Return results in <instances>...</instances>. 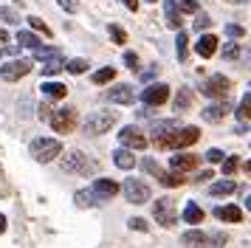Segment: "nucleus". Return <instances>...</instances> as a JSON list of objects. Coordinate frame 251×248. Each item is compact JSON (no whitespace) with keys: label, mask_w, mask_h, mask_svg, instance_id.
I'll return each mask as SVG.
<instances>
[{"label":"nucleus","mask_w":251,"mask_h":248,"mask_svg":"<svg viewBox=\"0 0 251 248\" xmlns=\"http://www.w3.org/2000/svg\"><path fill=\"white\" fill-rule=\"evenodd\" d=\"M198 138H201V130L198 127H178V130H172L164 138L161 149H183V147H192Z\"/></svg>","instance_id":"obj_1"},{"label":"nucleus","mask_w":251,"mask_h":248,"mask_svg":"<svg viewBox=\"0 0 251 248\" xmlns=\"http://www.w3.org/2000/svg\"><path fill=\"white\" fill-rule=\"evenodd\" d=\"M59 155H62V144L57 138H34L31 141V158L40 161V164H48V161H54Z\"/></svg>","instance_id":"obj_2"},{"label":"nucleus","mask_w":251,"mask_h":248,"mask_svg":"<svg viewBox=\"0 0 251 248\" xmlns=\"http://www.w3.org/2000/svg\"><path fill=\"white\" fill-rule=\"evenodd\" d=\"M113 127H116V113L110 110H96L85 119V133L88 135H104Z\"/></svg>","instance_id":"obj_3"},{"label":"nucleus","mask_w":251,"mask_h":248,"mask_svg":"<svg viewBox=\"0 0 251 248\" xmlns=\"http://www.w3.org/2000/svg\"><path fill=\"white\" fill-rule=\"evenodd\" d=\"M51 127H54V133H59V135H68V133H74L76 130V110L74 107H59V110H54L51 113Z\"/></svg>","instance_id":"obj_4"},{"label":"nucleus","mask_w":251,"mask_h":248,"mask_svg":"<svg viewBox=\"0 0 251 248\" xmlns=\"http://www.w3.org/2000/svg\"><path fill=\"white\" fill-rule=\"evenodd\" d=\"M122 192H125L127 203H133V206H141L144 200H150V186L141 178H127L122 183Z\"/></svg>","instance_id":"obj_5"},{"label":"nucleus","mask_w":251,"mask_h":248,"mask_svg":"<svg viewBox=\"0 0 251 248\" xmlns=\"http://www.w3.org/2000/svg\"><path fill=\"white\" fill-rule=\"evenodd\" d=\"M31 74V59H9L6 65L0 68V76L3 82H17V79H23Z\"/></svg>","instance_id":"obj_6"},{"label":"nucleus","mask_w":251,"mask_h":248,"mask_svg":"<svg viewBox=\"0 0 251 248\" xmlns=\"http://www.w3.org/2000/svg\"><path fill=\"white\" fill-rule=\"evenodd\" d=\"M228 90H231V79L223 76V74H215L212 79H206L203 96H209V99H226Z\"/></svg>","instance_id":"obj_7"},{"label":"nucleus","mask_w":251,"mask_h":248,"mask_svg":"<svg viewBox=\"0 0 251 248\" xmlns=\"http://www.w3.org/2000/svg\"><path fill=\"white\" fill-rule=\"evenodd\" d=\"M119 141H122V147H127V149H144V147H147V135L141 133L136 124H125L122 133H119Z\"/></svg>","instance_id":"obj_8"},{"label":"nucleus","mask_w":251,"mask_h":248,"mask_svg":"<svg viewBox=\"0 0 251 248\" xmlns=\"http://www.w3.org/2000/svg\"><path fill=\"white\" fill-rule=\"evenodd\" d=\"M152 214H155V220H158L164 228H172L175 220H178L175 206H172V200H167V198H158V200L152 203Z\"/></svg>","instance_id":"obj_9"},{"label":"nucleus","mask_w":251,"mask_h":248,"mask_svg":"<svg viewBox=\"0 0 251 248\" xmlns=\"http://www.w3.org/2000/svg\"><path fill=\"white\" fill-rule=\"evenodd\" d=\"M141 99H144L147 107H158V104H164V101L170 99V88H167V85H161V82H152V85L144 88Z\"/></svg>","instance_id":"obj_10"},{"label":"nucleus","mask_w":251,"mask_h":248,"mask_svg":"<svg viewBox=\"0 0 251 248\" xmlns=\"http://www.w3.org/2000/svg\"><path fill=\"white\" fill-rule=\"evenodd\" d=\"M62 169H65V172H88V169H91V164H88L85 152H79V149H71V152H65V158H62Z\"/></svg>","instance_id":"obj_11"},{"label":"nucleus","mask_w":251,"mask_h":248,"mask_svg":"<svg viewBox=\"0 0 251 248\" xmlns=\"http://www.w3.org/2000/svg\"><path fill=\"white\" fill-rule=\"evenodd\" d=\"M91 189L96 192V198L104 203V200H110V198H116V195L122 192V186H119L116 180H110V178H99V180H93Z\"/></svg>","instance_id":"obj_12"},{"label":"nucleus","mask_w":251,"mask_h":248,"mask_svg":"<svg viewBox=\"0 0 251 248\" xmlns=\"http://www.w3.org/2000/svg\"><path fill=\"white\" fill-rule=\"evenodd\" d=\"M170 167H172V172L186 175V172H192L198 167V155H192V152H178L175 158H170Z\"/></svg>","instance_id":"obj_13"},{"label":"nucleus","mask_w":251,"mask_h":248,"mask_svg":"<svg viewBox=\"0 0 251 248\" xmlns=\"http://www.w3.org/2000/svg\"><path fill=\"white\" fill-rule=\"evenodd\" d=\"M104 99L107 101H116V104H130V101L136 99V90L130 88V85H116L104 93Z\"/></svg>","instance_id":"obj_14"},{"label":"nucleus","mask_w":251,"mask_h":248,"mask_svg":"<svg viewBox=\"0 0 251 248\" xmlns=\"http://www.w3.org/2000/svg\"><path fill=\"white\" fill-rule=\"evenodd\" d=\"M172 130H178V124H175V122H167V119H161V122L152 124L150 135H152V141H155V147H158V149H161V144H164V138H167Z\"/></svg>","instance_id":"obj_15"},{"label":"nucleus","mask_w":251,"mask_h":248,"mask_svg":"<svg viewBox=\"0 0 251 248\" xmlns=\"http://www.w3.org/2000/svg\"><path fill=\"white\" fill-rule=\"evenodd\" d=\"M181 243L183 246H189V248H206V246H212V234L192 228V231H186V234L181 237Z\"/></svg>","instance_id":"obj_16"},{"label":"nucleus","mask_w":251,"mask_h":248,"mask_svg":"<svg viewBox=\"0 0 251 248\" xmlns=\"http://www.w3.org/2000/svg\"><path fill=\"white\" fill-rule=\"evenodd\" d=\"M217 37L215 34H203V37H201V40H198V43H195V51H198V56H203V59H209V56L215 54L217 51Z\"/></svg>","instance_id":"obj_17"},{"label":"nucleus","mask_w":251,"mask_h":248,"mask_svg":"<svg viewBox=\"0 0 251 248\" xmlns=\"http://www.w3.org/2000/svg\"><path fill=\"white\" fill-rule=\"evenodd\" d=\"M226 113H231V101H220V104H209L203 110V119L206 122H223Z\"/></svg>","instance_id":"obj_18"},{"label":"nucleus","mask_w":251,"mask_h":248,"mask_svg":"<svg viewBox=\"0 0 251 248\" xmlns=\"http://www.w3.org/2000/svg\"><path fill=\"white\" fill-rule=\"evenodd\" d=\"M40 71H43V76H57L59 71H65V56L57 51L54 56H48L46 62H43V68H40Z\"/></svg>","instance_id":"obj_19"},{"label":"nucleus","mask_w":251,"mask_h":248,"mask_svg":"<svg viewBox=\"0 0 251 248\" xmlns=\"http://www.w3.org/2000/svg\"><path fill=\"white\" fill-rule=\"evenodd\" d=\"M215 217L223 220V223H240V220H243V209H240V206H217Z\"/></svg>","instance_id":"obj_20"},{"label":"nucleus","mask_w":251,"mask_h":248,"mask_svg":"<svg viewBox=\"0 0 251 248\" xmlns=\"http://www.w3.org/2000/svg\"><path fill=\"white\" fill-rule=\"evenodd\" d=\"M203 217H206L203 209H201L195 200H189L186 206H183V220H186L189 225H201V223H203Z\"/></svg>","instance_id":"obj_21"},{"label":"nucleus","mask_w":251,"mask_h":248,"mask_svg":"<svg viewBox=\"0 0 251 248\" xmlns=\"http://www.w3.org/2000/svg\"><path fill=\"white\" fill-rule=\"evenodd\" d=\"M113 164L119 169H133V167H136V155H133L127 147H119V149L113 152Z\"/></svg>","instance_id":"obj_22"},{"label":"nucleus","mask_w":251,"mask_h":248,"mask_svg":"<svg viewBox=\"0 0 251 248\" xmlns=\"http://www.w3.org/2000/svg\"><path fill=\"white\" fill-rule=\"evenodd\" d=\"M40 90H43L46 99H65V96H68V88H65L62 82H46Z\"/></svg>","instance_id":"obj_23"},{"label":"nucleus","mask_w":251,"mask_h":248,"mask_svg":"<svg viewBox=\"0 0 251 248\" xmlns=\"http://www.w3.org/2000/svg\"><path fill=\"white\" fill-rule=\"evenodd\" d=\"M74 203H76V206H85V209H88V206H99V198H96V192L93 189H79L76 192V195H74Z\"/></svg>","instance_id":"obj_24"},{"label":"nucleus","mask_w":251,"mask_h":248,"mask_svg":"<svg viewBox=\"0 0 251 248\" xmlns=\"http://www.w3.org/2000/svg\"><path fill=\"white\" fill-rule=\"evenodd\" d=\"M234 189H237V183L234 180H217V183H212V198H226V195H234Z\"/></svg>","instance_id":"obj_25"},{"label":"nucleus","mask_w":251,"mask_h":248,"mask_svg":"<svg viewBox=\"0 0 251 248\" xmlns=\"http://www.w3.org/2000/svg\"><path fill=\"white\" fill-rule=\"evenodd\" d=\"M17 43L23 45V48H28V51H37V48L43 45L34 31H17Z\"/></svg>","instance_id":"obj_26"},{"label":"nucleus","mask_w":251,"mask_h":248,"mask_svg":"<svg viewBox=\"0 0 251 248\" xmlns=\"http://www.w3.org/2000/svg\"><path fill=\"white\" fill-rule=\"evenodd\" d=\"M164 20H167V25H170V28H181V11L175 9V3H172V0H167V9H164Z\"/></svg>","instance_id":"obj_27"},{"label":"nucleus","mask_w":251,"mask_h":248,"mask_svg":"<svg viewBox=\"0 0 251 248\" xmlns=\"http://www.w3.org/2000/svg\"><path fill=\"white\" fill-rule=\"evenodd\" d=\"M183 180H186V175H181V172H164L158 178L161 186H170V189H175V186H181Z\"/></svg>","instance_id":"obj_28"},{"label":"nucleus","mask_w":251,"mask_h":248,"mask_svg":"<svg viewBox=\"0 0 251 248\" xmlns=\"http://www.w3.org/2000/svg\"><path fill=\"white\" fill-rule=\"evenodd\" d=\"M175 45H178V62H186V56H189V34H186V31H178V40H175Z\"/></svg>","instance_id":"obj_29"},{"label":"nucleus","mask_w":251,"mask_h":248,"mask_svg":"<svg viewBox=\"0 0 251 248\" xmlns=\"http://www.w3.org/2000/svg\"><path fill=\"white\" fill-rule=\"evenodd\" d=\"M189 104H192V90H189V88H181V90H178V96H175V110L183 113Z\"/></svg>","instance_id":"obj_30"},{"label":"nucleus","mask_w":251,"mask_h":248,"mask_svg":"<svg viewBox=\"0 0 251 248\" xmlns=\"http://www.w3.org/2000/svg\"><path fill=\"white\" fill-rule=\"evenodd\" d=\"M237 119H243V122H251V90L240 99L237 104Z\"/></svg>","instance_id":"obj_31"},{"label":"nucleus","mask_w":251,"mask_h":248,"mask_svg":"<svg viewBox=\"0 0 251 248\" xmlns=\"http://www.w3.org/2000/svg\"><path fill=\"white\" fill-rule=\"evenodd\" d=\"M91 79L96 82V85H107V82H113L116 79V68H99Z\"/></svg>","instance_id":"obj_32"},{"label":"nucleus","mask_w":251,"mask_h":248,"mask_svg":"<svg viewBox=\"0 0 251 248\" xmlns=\"http://www.w3.org/2000/svg\"><path fill=\"white\" fill-rule=\"evenodd\" d=\"M107 34H110V40H113L116 45H125L127 43V31L122 28V25H116V23H110V25H107Z\"/></svg>","instance_id":"obj_33"},{"label":"nucleus","mask_w":251,"mask_h":248,"mask_svg":"<svg viewBox=\"0 0 251 248\" xmlns=\"http://www.w3.org/2000/svg\"><path fill=\"white\" fill-rule=\"evenodd\" d=\"M88 59H71V62H65V71L68 74H74V76H79V74H85L88 71Z\"/></svg>","instance_id":"obj_34"},{"label":"nucleus","mask_w":251,"mask_h":248,"mask_svg":"<svg viewBox=\"0 0 251 248\" xmlns=\"http://www.w3.org/2000/svg\"><path fill=\"white\" fill-rule=\"evenodd\" d=\"M172 3H175V9L183 11V14H198V11H201L195 0H172Z\"/></svg>","instance_id":"obj_35"},{"label":"nucleus","mask_w":251,"mask_h":248,"mask_svg":"<svg viewBox=\"0 0 251 248\" xmlns=\"http://www.w3.org/2000/svg\"><path fill=\"white\" fill-rule=\"evenodd\" d=\"M0 23H9V25H14V23H20V17H17V11L9 9V6H0Z\"/></svg>","instance_id":"obj_36"},{"label":"nucleus","mask_w":251,"mask_h":248,"mask_svg":"<svg viewBox=\"0 0 251 248\" xmlns=\"http://www.w3.org/2000/svg\"><path fill=\"white\" fill-rule=\"evenodd\" d=\"M141 167L147 169V172H150V175H152V178H161V175H164V169H161L158 164L152 161V158H144V161H141Z\"/></svg>","instance_id":"obj_37"},{"label":"nucleus","mask_w":251,"mask_h":248,"mask_svg":"<svg viewBox=\"0 0 251 248\" xmlns=\"http://www.w3.org/2000/svg\"><path fill=\"white\" fill-rule=\"evenodd\" d=\"M223 175H234L237 172V167H240V161H237V155H231V158H223Z\"/></svg>","instance_id":"obj_38"},{"label":"nucleus","mask_w":251,"mask_h":248,"mask_svg":"<svg viewBox=\"0 0 251 248\" xmlns=\"http://www.w3.org/2000/svg\"><path fill=\"white\" fill-rule=\"evenodd\" d=\"M237 56H240V45H234V43L223 45V59H226V62H234Z\"/></svg>","instance_id":"obj_39"},{"label":"nucleus","mask_w":251,"mask_h":248,"mask_svg":"<svg viewBox=\"0 0 251 248\" xmlns=\"http://www.w3.org/2000/svg\"><path fill=\"white\" fill-rule=\"evenodd\" d=\"M28 25H31L34 31H40V34H46V37H51V28L46 25V20H40V17H28Z\"/></svg>","instance_id":"obj_40"},{"label":"nucleus","mask_w":251,"mask_h":248,"mask_svg":"<svg viewBox=\"0 0 251 248\" xmlns=\"http://www.w3.org/2000/svg\"><path fill=\"white\" fill-rule=\"evenodd\" d=\"M31 54H34L37 59H43V62H46L48 56L57 54V48H54V45H40V48H37V51H31Z\"/></svg>","instance_id":"obj_41"},{"label":"nucleus","mask_w":251,"mask_h":248,"mask_svg":"<svg viewBox=\"0 0 251 248\" xmlns=\"http://www.w3.org/2000/svg\"><path fill=\"white\" fill-rule=\"evenodd\" d=\"M203 158L209 161V164H223V158H226V155H223V149H209Z\"/></svg>","instance_id":"obj_42"},{"label":"nucleus","mask_w":251,"mask_h":248,"mask_svg":"<svg viewBox=\"0 0 251 248\" xmlns=\"http://www.w3.org/2000/svg\"><path fill=\"white\" fill-rule=\"evenodd\" d=\"M226 34L231 37V40H240V37H243L246 31H243V25H234V23H228V25H226Z\"/></svg>","instance_id":"obj_43"},{"label":"nucleus","mask_w":251,"mask_h":248,"mask_svg":"<svg viewBox=\"0 0 251 248\" xmlns=\"http://www.w3.org/2000/svg\"><path fill=\"white\" fill-rule=\"evenodd\" d=\"M195 28H198V31H206V28H209V17H206L203 11H198V17H195Z\"/></svg>","instance_id":"obj_44"},{"label":"nucleus","mask_w":251,"mask_h":248,"mask_svg":"<svg viewBox=\"0 0 251 248\" xmlns=\"http://www.w3.org/2000/svg\"><path fill=\"white\" fill-rule=\"evenodd\" d=\"M130 228H133V231H147V220H141V217H130Z\"/></svg>","instance_id":"obj_45"},{"label":"nucleus","mask_w":251,"mask_h":248,"mask_svg":"<svg viewBox=\"0 0 251 248\" xmlns=\"http://www.w3.org/2000/svg\"><path fill=\"white\" fill-rule=\"evenodd\" d=\"M57 3H59V9L71 11V14H74V11L79 9V6H76V0H57Z\"/></svg>","instance_id":"obj_46"},{"label":"nucleus","mask_w":251,"mask_h":248,"mask_svg":"<svg viewBox=\"0 0 251 248\" xmlns=\"http://www.w3.org/2000/svg\"><path fill=\"white\" fill-rule=\"evenodd\" d=\"M125 65H127V68H133V71L138 68V56L133 54V51H127V54H125Z\"/></svg>","instance_id":"obj_47"},{"label":"nucleus","mask_w":251,"mask_h":248,"mask_svg":"<svg viewBox=\"0 0 251 248\" xmlns=\"http://www.w3.org/2000/svg\"><path fill=\"white\" fill-rule=\"evenodd\" d=\"M6 45H9V34H6V28H0V56L6 51Z\"/></svg>","instance_id":"obj_48"},{"label":"nucleus","mask_w":251,"mask_h":248,"mask_svg":"<svg viewBox=\"0 0 251 248\" xmlns=\"http://www.w3.org/2000/svg\"><path fill=\"white\" fill-rule=\"evenodd\" d=\"M212 178V169H206V172H201V175H195V183H203V180Z\"/></svg>","instance_id":"obj_49"},{"label":"nucleus","mask_w":251,"mask_h":248,"mask_svg":"<svg viewBox=\"0 0 251 248\" xmlns=\"http://www.w3.org/2000/svg\"><path fill=\"white\" fill-rule=\"evenodd\" d=\"M122 3H125L130 11H136V9H138V0H122Z\"/></svg>","instance_id":"obj_50"},{"label":"nucleus","mask_w":251,"mask_h":248,"mask_svg":"<svg viewBox=\"0 0 251 248\" xmlns=\"http://www.w3.org/2000/svg\"><path fill=\"white\" fill-rule=\"evenodd\" d=\"M6 231V214H0V234Z\"/></svg>","instance_id":"obj_51"},{"label":"nucleus","mask_w":251,"mask_h":248,"mask_svg":"<svg viewBox=\"0 0 251 248\" xmlns=\"http://www.w3.org/2000/svg\"><path fill=\"white\" fill-rule=\"evenodd\" d=\"M243 169H246V175H251V161H249V164H246Z\"/></svg>","instance_id":"obj_52"},{"label":"nucleus","mask_w":251,"mask_h":248,"mask_svg":"<svg viewBox=\"0 0 251 248\" xmlns=\"http://www.w3.org/2000/svg\"><path fill=\"white\" fill-rule=\"evenodd\" d=\"M246 206H249V212H251V195H249V200H246Z\"/></svg>","instance_id":"obj_53"},{"label":"nucleus","mask_w":251,"mask_h":248,"mask_svg":"<svg viewBox=\"0 0 251 248\" xmlns=\"http://www.w3.org/2000/svg\"><path fill=\"white\" fill-rule=\"evenodd\" d=\"M234 3H249V0H234Z\"/></svg>","instance_id":"obj_54"},{"label":"nucleus","mask_w":251,"mask_h":248,"mask_svg":"<svg viewBox=\"0 0 251 248\" xmlns=\"http://www.w3.org/2000/svg\"><path fill=\"white\" fill-rule=\"evenodd\" d=\"M249 62H251V48H249Z\"/></svg>","instance_id":"obj_55"},{"label":"nucleus","mask_w":251,"mask_h":248,"mask_svg":"<svg viewBox=\"0 0 251 248\" xmlns=\"http://www.w3.org/2000/svg\"><path fill=\"white\" fill-rule=\"evenodd\" d=\"M144 3H155V0H144Z\"/></svg>","instance_id":"obj_56"}]
</instances>
